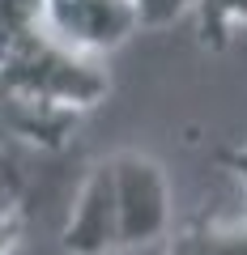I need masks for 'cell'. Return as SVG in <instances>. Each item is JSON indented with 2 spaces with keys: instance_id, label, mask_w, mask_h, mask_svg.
Instances as JSON below:
<instances>
[{
  "instance_id": "1",
  "label": "cell",
  "mask_w": 247,
  "mask_h": 255,
  "mask_svg": "<svg viewBox=\"0 0 247 255\" xmlns=\"http://www.w3.org/2000/svg\"><path fill=\"white\" fill-rule=\"evenodd\" d=\"M102 94H107L102 64L64 51L43 30H30L13 43H0V98L60 102V107H73V111H90L98 107Z\"/></svg>"
},
{
  "instance_id": "2",
  "label": "cell",
  "mask_w": 247,
  "mask_h": 255,
  "mask_svg": "<svg viewBox=\"0 0 247 255\" xmlns=\"http://www.w3.org/2000/svg\"><path fill=\"white\" fill-rule=\"evenodd\" d=\"M111 187H115V221H119V251L162 243L171 230V183L166 170L145 153H115L111 157Z\"/></svg>"
},
{
  "instance_id": "3",
  "label": "cell",
  "mask_w": 247,
  "mask_h": 255,
  "mask_svg": "<svg viewBox=\"0 0 247 255\" xmlns=\"http://www.w3.org/2000/svg\"><path fill=\"white\" fill-rule=\"evenodd\" d=\"M38 30L81 60H102L141 30L132 0H38Z\"/></svg>"
},
{
  "instance_id": "4",
  "label": "cell",
  "mask_w": 247,
  "mask_h": 255,
  "mask_svg": "<svg viewBox=\"0 0 247 255\" xmlns=\"http://www.w3.org/2000/svg\"><path fill=\"white\" fill-rule=\"evenodd\" d=\"M60 247L68 255H111L119 251V221H115V187H111V162L90 166L77 204L60 230Z\"/></svg>"
},
{
  "instance_id": "5",
  "label": "cell",
  "mask_w": 247,
  "mask_h": 255,
  "mask_svg": "<svg viewBox=\"0 0 247 255\" xmlns=\"http://www.w3.org/2000/svg\"><path fill=\"white\" fill-rule=\"evenodd\" d=\"M196 38L209 51H226L247 34V0H192Z\"/></svg>"
},
{
  "instance_id": "6",
  "label": "cell",
  "mask_w": 247,
  "mask_h": 255,
  "mask_svg": "<svg viewBox=\"0 0 247 255\" xmlns=\"http://www.w3.org/2000/svg\"><path fill=\"white\" fill-rule=\"evenodd\" d=\"M162 255H247V226H192L171 238Z\"/></svg>"
},
{
  "instance_id": "7",
  "label": "cell",
  "mask_w": 247,
  "mask_h": 255,
  "mask_svg": "<svg viewBox=\"0 0 247 255\" xmlns=\"http://www.w3.org/2000/svg\"><path fill=\"white\" fill-rule=\"evenodd\" d=\"M38 30V0H0V43Z\"/></svg>"
},
{
  "instance_id": "8",
  "label": "cell",
  "mask_w": 247,
  "mask_h": 255,
  "mask_svg": "<svg viewBox=\"0 0 247 255\" xmlns=\"http://www.w3.org/2000/svg\"><path fill=\"white\" fill-rule=\"evenodd\" d=\"M132 4H137L141 26H149V30L171 26L175 17H183V13L192 9V0H132Z\"/></svg>"
},
{
  "instance_id": "9",
  "label": "cell",
  "mask_w": 247,
  "mask_h": 255,
  "mask_svg": "<svg viewBox=\"0 0 247 255\" xmlns=\"http://www.w3.org/2000/svg\"><path fill=\"white\" fill-rule=\"evenodd\" d=\"M222 166H226V170L230 174H235V179L239 183H243V187H247V145H235V149H222Z\"/></svg>"
},
{
  "instance_id": "10",
  "label": "cell",
  "mask_w": 247,
  "mask_h": 255,
  "mask_svg": "<svg viewBox=\"0 0 247 255\" xmlns=\"http://www.w3.org/2000/svg\"><path fill=\"white\" fill-rule=\"evenodd\" d=\"M17 238H21V209L9 213V217H0V255H9Z\"/></svg>"
}]
</instances>
